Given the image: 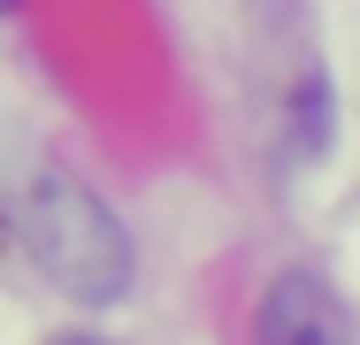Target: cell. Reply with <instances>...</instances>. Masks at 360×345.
<instances>
[{
  "label": "cell",
  "mask_w": 360,
  "mask_h": 345,
  "mask_svg": "<svg viewBox=\"0 0 360 345\" xmlns=\"http://www.w3.org/2000/svg\"><path fill=\"white\" fill-rule=\"evenodd\" d=\"M15 238H23V261L62 299H84V307H115L139 276V253H131L123 222L62 161L31 169V184L15 192Z\"/></svg>",
  "instance_id": "1"
},
{
  "label": "cell",
  "mask_w": 360,
  "mask_h": 345,
  "mask_svg": "<svg viewBox=\"0 0 360 345\" xmlns=\"http://www.w3.org/2000/svg\"><path fill=\"white\" fill-rule=\"evenodd\" d=\"M253 345H353V330H345V307L330 299V284H322V276L284 269L269 291H261Z\"/></svg>",
  "instance_id": "2"
},
{
  "label": "cell",
  "mask_w": 360,
  "mask_h": 345,
  "mask_svg": "<svg viewBox=\"0 0 360 345\" xmlns=\"http://www.w3.org/2000/svg\"><path fill=\"white\" fill-rule=\"evenodd\" d=\"M0 8H15V0H0Z\"/></svg>",
  "instance_id": "3"
}]
</instances>
